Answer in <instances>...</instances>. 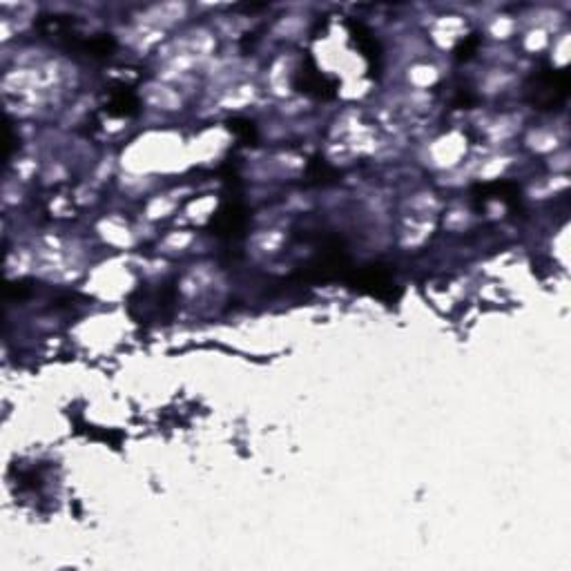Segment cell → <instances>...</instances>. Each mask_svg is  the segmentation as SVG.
Segmentation results:
<instances>
[{
	"mask_svg": "<svg viewBox=\"0 0 571 571\" xmlns=\"http://www.w3.org/2000/svg\"><path fill=\"white\" fill-rule=\"evenodd\" d=\"M80 49H83L87 56L92 59H105V56H110V54L116 49V43L110 38V36H92V38H85V40H80Z\"/></svg>",
	"mask_w": 571,
	"mask_h": 571,
	"instance_id": "obj_3",
	"label": "cell"
},
{
	"mask_svg": "<svg viewBox=\"0 0 571 571\" xmlns=\"http://www.w3.org/2000/svg\"><path fill=\"white\" fill-rule=\"evenodd\" d=\"M137 107H139L137 97H134V94H132L128 87H121V90L114 94V97H112V101H110V112L116 114V116L134 114V112H137Z\"/></svg>",
	"mask_w": 571,
	"mask_h": 571,
	"instance_id": "obj_4",
	"label": "cell"
},
{
	"mask_svg": "<svg viewBox=\"0 0 571 571\" xmlns=\"http://www.w3.org/2000/svg\"><path fill=\"white\" fill-rule=\"evenodd\" d=\"M302 92H308V94H315V97H329L333 94V83H329L317 70L312 72H302Z\"/></svg>",
	"mask_w": 571,
	"mask_h": 571,
	"instance_id": "obj_5",
	"label": "cell"
},
{
	"mask_svg": "<svg viewBox=\"0 0 571 571\" xmlns=\"http://www.w3.org/2000/svg\"><path fill=\"white\" fill-rule=\"evenodd\" d=\"M230 130L237 132L239 137H248V139L254 134V128H252V123H248V121H233V123H230Z\"/></svg>",
	"mask_w": 571,
	"mask_h": 571,
	"instance_id": "obj_6",
	"label": "cell"
},
{
	"mask_svg": "<svg viewBox=\"0 0 571 571\" xmlns=\"http://www.w3.org/2000/svg\"><path fill=\"white\" fill-rule=\"evenodd\" d=\"M350 34H352V40H355V45L360 47L362 56L375 63L379 59V45H377L375 36L360 23H350Z\"/></svg>",
	"mask_w": 571,
	"mask_h": 571,
	"instance_id": "obj_2",
	"label": "cell"
},
{
	"mask_svg": "<svg viewBox=\"0 0 571 571\" xmlns=\"http://www.w3.org/2000/svg\"><path fill=\"white\" fill-rule=\"evenodd\" d=\"M214 228L219 237H239L243 223H246V214L239 206H230L226 210H221L219 214L214 216Z\"/></svg>",
	"mask_w": 571,
	"mask_h": 571,
	"instance_id": "obj_1",
	"label": "cell"
}]
</instances>
